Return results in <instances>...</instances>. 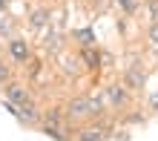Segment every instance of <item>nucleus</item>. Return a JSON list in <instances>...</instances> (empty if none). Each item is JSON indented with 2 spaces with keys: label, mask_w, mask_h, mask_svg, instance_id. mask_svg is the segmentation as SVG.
<instances>
[{
  "label": "nucleus",
  "mask_w": 158,
  "mask_h": 141,
  "mask_svg": "<svg viewBox=\"0 0 158 141\" xmlns=\"http://www.w3.org/2000/svg\"><path fill=\"white\" fill-rule=\"evenodd\" d=\"M104 109L106 104L98 98H92V95H78V98H72L69 104H66V118L69 121H83V118H98V115H104Z\"/></svg>",
  "instance_id": "obj_1"
},
{
  "label": "nucleus",
  "mask_w": 158,
  "mask_h": 141,
  "mask_svg": "<svg viewBox=\"0 0 158 141\" xmlns=\"http://www.w3.org/2000/svg\"><path fill=\"white\" fill-rule=\"evenodd\" d=\"M101 101H104L106 107H127L129 101V89L124 87V83H109V87H104V92H101Z\"/></svg>",
  "instance_id": "obj_2"
},
{
  "label": "nucleus",
  "mask_w": 158,
  "mask_h": 141,
  "mask_svg": "<svg viewBox=\"0 0 158 141\" xmlns=\"http://www.w3.org/2000/svg\"><path fill=\"white\" fill-rule=\"evenodd\" d=\"M9 55H12L15 63H26L32 58V49H29L26 41H20V37H9Z\"/></svg>",
  "instance_id": "obj_3"
},
{
  "label": "nucleus",
  "mask_w": 158,
  "mask_h": 141,
  "mask_svg": "<svg viewBox=\"0 0 158 141\" xmlns=\"http://www.w3.org/2000/svg\"><path fill=\"white\" fill-rule=\"evenodd\" d=\"M3 98L9 101V104H15V107H20V104H26V101H32L29 92H26L20 83H12V81L3 87Z\"/></svg>",
  "instance_id": "obj_4"
},
{
  "label": "nucleus",
  "mask_w": 158,
  "mask_h": 141,
  "mask_svg": "<svg viewBox=\"0 0 158 141\" xmlns=\"http://www.w3.org/2000/svg\"><path fill=\"white\" fill-rule=\"evenodd\" d=\"M40 115H43V112L35 107L32 101L20 104V107H17V112H15V118H17V121H23V124H38V121H40Z\"/></svg>",
  "instance_id": "obj_5"
},
{
  "label": "nucleus",
  "mask_w": 158,
  "mask_h": 141,
  "mask_svg": "<svg viewBox=\"0 0 158 141\" xmlns=\"http://www.w3.org/2000/svg\"><path fill=\"white\" fill-rule=\"evenodd\" d=\"M75 141H109V135L104 127H83V130H78Z\"/></svg>",
  "instance_id": "obj_6"
},
{
  "label": "nucleus",
  "mask_w": 158,
  "mask_h": 141,
  "mask_svg": "<svg viewBox=\"0 0 158 141\" xmlns=\"http://www.w3.org/2000/svg\"><path fill=\"white\" fill-rule=\"evenodd\" d=\"M43 46H46V52H60V49H63V35H60L58 29H49V26H46Z\"/></svg>",
  "instance_id": "obj_7"
},
{
  "label": "nucleus",
  "mask_w": 158,
  "mask_h": 141,
  "mask_svg": "<svg viewBox=\"0 0 158 141\" xmlns=\"http://www.w3.org/2000/svg\"><path fill=\"white\" fill-rule=\"evenodd\" d=\"M29 23H32V29H46V26H49V12H46V9H38V12H32Z\"/></svg>",
  "instance_id": "obj_8"
},
{
  "label": "nucleus",
  "mask_w": 158,
  "mask_h": 141,
  "mask_svg": "<svg viewBox=\"0 0 158 141\" xmlns=\"http://www.w3.org/2000/svg\"><path fill=\"white\" fill-rule=\"evenodd\" d=\"M127 89H138V87H144V72H138V69H129L127 72V83H124Z\"/></svg>",
  "instance_id": "obj_9"
},
{
  "label": "nucleus",
  "mask_w": 158,
  "mask_h": 141,
  "mask_svg": "<svg viewBox=\"0 0 158 141\" xmlns=\"http://www.w3.org/2000/svg\"><path fill=\"white\" fill-rule=\"evenodd\" d=\"M115 3H118V9H121L124 15H135L138 6H141V0H115Z\"/></svg>",
  "instance_id": "obj_10"
},
{
  "label": "nucleus",
  "mask_w": 158,
  "mask_h": 141,
  "mask_svg": "<svg viewBox=\"0 0 158 141\" xmlns=\"http://www.w3.org/2000/svg\"><path fill=\"white\" fill-rule=\"evenodd\" d=\"M75 41H81L83 46H89V43H95V35H92V29H78L75 32Z\"/></svg>",
  "instance_id": "obj_11"
},
{
  "label": "nucleus",
  "mask_w": 158,
  "mask_h": 141,
  "mask_svg": "<svg viewBox=\"0 0 158 141\" xmlns=\"http://www.w3.org/2000/svg\"><path fill=\"white\" fill-rule=\"evenodd\" d=\"M147 41H150V46H155V49H158V23H150V32H147Z\"/></svg>",
  "instance_id": "obj_12"
},
{
  "label": "nucleus",
  "mask_w": 158,
  "mask_h": 141,
  "mask_svg": "<svg viewBox=\"0 0 158 141\" xmlns=\"http://www.w3.org/2000/svg\"><path fill=\"white\" fill-rule=\"evenodd\" d=\"M147 12H150V20L158 23V0H147Z\"/></svg>",
  "instance_id": "obj_13"
},
{
  "label": "nucleus",
  "mask_w": 158,
  "mask_h": 141,
  "mask_svg": "<svg viewBox=\"0 0 158 141\" xmlns=\"http://www.w3.org/2000/svg\"><path fill=\"white\" fill-rule=\"evenodd\" d=\"M9 78H12V72H9V66H6L3 61H0V87H6V83H9Z\"/></svg>",
  "instance_id": "obj_14"
},
{
  "label": "nucleus",
  "mask_w": 158,
  "mask_h": 141,
  "mask_svg": "<svg viewBox=\"0 0 158 141\" xmlns=\"http://www.w3.org/2000/svg\"><path fill=\"white\" fill-rule=\"evenodd\" d=\"M155 107H158V98H155Z\"/></svg>",
  "instance_id": "obj_15"
}]
</instances>
